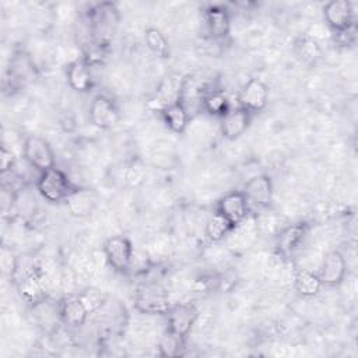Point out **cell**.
<instances>
[{"mask_svg":"<svg viewBox=\"0 0 358 358\" xmlns=\"http://www.w3.org/2000/svg\"><path fill=\"white\" fill-rule=\"evenodd\" d=\"M35 185L41 197L52 204L64 203L67 196L77 187L69 175L56 166L41 172Z\"/></svg>","mask_w":358,"mask_h":358,"instance_id":"1","label":"cell"},{"mask_svg":"<svg viewBox=\"0 0 358 358\" xmlns=\"http://www.w3.org/2000/svg\"><path fill=\"white\" fill-rule=\"evenodd\" d=\"M22 157L25 162L38 173L56 166L55 151L50 143L41 136H27L22 143Z\"/></svg>","mask_w":358,"mask_h":358,"instance_id":"2","label":"cell"},{"mask_svg":"<svg viewBox=\"0 0 358 358\" xmlns=\"http://www.w3.org/2000/svg\"><path fill=\"white\" fill-rule=\"evenodd\" d=\"M134 308L147 315H165L171 308L168 292L161 284H143L134 294Z\"/></svg>","mask_w":358,"mask_h":358,"instance_id":"3","label":"cell"},{"mask_svg":"<svg viewBox=\"0 0 358 358\" xmlns=\"http://www.w3.org/2000/svg\"><path fill=\"white\" fill-rule=\"evenodd\" d=\"M250 210L252 206L242 190H231L225 193L217 200L214 208V211L227 218L235 229L250 217Z\"/></svg>","mask_w":358,"mask_h":358,"instance_id":"4","label":"cell"},{"mask_svg":"<svg viewBox=\"0 0 358 358\" xmlns=\"http://www.w3.org/2000/svg\"><path fill=\"white\" fill-rule=\"evenodd\" d=\"M108 264L117 273H126L130 268V263L134 255V246L131 241L124 235H115L105 241L102 246Z\"/></svg>","mask_w":358,"mask_h":358,"instance_id":"5","label":"cell"},{"mask_svg":"<svg viewBox=\"0 0 358 358\" xmlns=\"http://www.w3.org/2000/svg\"><path fill=\"white\" fill-rule=\"evenodd\" d=\"M165 316H166V330L186 340L190 331L193 330V326L196 324V320L199 317V309L196 308L194 303H190V302L176 303V305H171Z\"/></svg>","mask_w":358,"mask_h":358,"instance_id":"6","label":"cell"},{"mask_svg":"<svg viewBox=\"0 0 358 358\" xmlns=\"http://www.w3.org/2000/svg\"><path fill=\"white\" fill-rule=\"evenodd\" d=\"M88 117L95 127L101 130H108L117 124L120 119V112L116 102L110 96L105 94H96L90 103Z\"/></svg>","mask_w":358,"mask_h":358,"instance_id":"7","label":"cell"},{"mask_svg":"<svg viewBox=\"0 0 358 358\" xmlns=\"http://www.w3.org/2000/svg\"><path fill=\"white\" fill-rule=\"evenodd\" d=\"M268 96L270 91L267 84L257 77H252L238 92V106L246 109L252 115L259 113L267 106Z\"/></svg>","mask_w":358,"mask_h":358,"instance_id":"8","label":"cell"},{"mask_svg":"<svg viewBox=\"0 0 358 358\" xmlns=\"http://www.w3.org/2000/svg\"><path fill=\"white\" fill-rule=\"evenodd\" d=\"M322 14H323L324 25L333 34L343 32L355 25L352 3L347 0L327 1L322 8Z\"/></svg>","mask_w":358,"mask_h":358,"instance_id":"9","label":"cell"},{"mask_svg":"<svg viewBox=\"0 0 358 358\" xmlns=\"http://www.w3.org/2000/svg\"><path fill=\"white\" fill-rule=\"evenodd\" d=\"M309 227L306 222L299 221L289 224L280 229L275 236V250L282 259H291L303 245L308 236Z\"/></svg>","mask_w":358,"mask_h":358,"instance_id":"10","label":"cell"},{"mask_svg":"<svg viewBox=\"0 0 358 358\" xmlns=\"http://www.w3.org/2000/svg\"><path fill=\"white\" fill-rule=\"evenodd\" d=\"M201 21L208 36L214 41L228 38L231 32V14L227 7L220 4H210L203 10Z\"/></svg>","mask_w":358,"mask_h":358,"instance_id":"11","label":"cell"},{"mask_svg":"<svg viewBox=\"0 0 358 358\" xmlns=\"http://www.w3.org/2000/svg\"><path fill=\"white\" fill-rule=\"evenodd\" d=\"M323 287L334 288L343 284L347 275V262L340 250H330L324 255L316 271Z\"/></svg>","mask_w":358,"mask_h":358,"instance_id":"12","label":"cell"},{"mask_svg":"<svg viewBox=\"0 0 358 358\" xmlns=\"http://www.w3.org/2000/svg\"><path fill=\"white\" fill-rule=\"evenodd\" d=\"M249 200L250 206L266 210L271 206L274 197V186L273 180L268 175L260 173L252 176L243 186L242 190Z\"/></svg>","mask_w":358,"mask_h":358,"instance_id":"13","label":"cell"},{"mask_svg":"<svg viewBox=\"0 0 358 358\" xmlns=\"http://www.w3.org/2000/svg\"><path fill=\"white\" fill-rule=\"evenodd\" d=\"M59 320L71 329H78L85 324L90 310L78 294H71L62 298L57 303Z\"/></svg>","mask_w":358,"mask_h":358,"instance_id":"14","label":"cell"},{"mask_svg":"<svg viewBox=\"0 0 358 358\" xmlns=\"http://www.w3.org/2000/svg\"><path fill=\"white\" fill-rule=\"evenodd\" d=\"M98 199V193L94 189L77 186L64 200V206L71 217L87 218L95 211Z\"/></svg>","mask_w":358,"mask_h":358,"instance_id":"15","label":"cell"},{"mask_svg":"<svg viewBox=\"0 0 358 358\" xmlns=\"http://www.w3.org/2000/svg\"><path fill=\"white\" fill-rule=\"evenodd\" d=\"M252 122V113L241 106H231V109L220 117V133L228 140L234 141L239 138L249 129Z\"/></svg>","mask_w":358,"mask_h":358,"instance_id":"16","label":"cell"},{"mask_svg":"<svg viewBox=\"0 0 358 358\" xmlns=\"http://www.w3.org/2000/svg\"><path fill=\"white\" fill-rule=\"evenodd\" d=\"M66 80L69 87L78 94H87L94 88V76L88 62L84 59H76L67 64Z\"/></svg>","mask_w":358,"mask_h":358,"instance_id":"17","label":"cell"},{"mask_svg":"<svg viewBox=\"0 0 358 358\" xmlns=\"http://www.w3.org/2000/svg\"><path fill=\"white\" fill-rule=\"evenodd\" d=\"M159 115H161V119H162L164 124L166 126V129L175 134L185 133L190 123V119H192L190 112L183 105V102L179 99L161 108Z\"/></svg>","mask_w":358,"mask_h":358,"instance_id":"18","label":"cell"},{"mask_svg":"<svg viewBox=\"0 0 358 358\" xmlns=\"http://www.w3.org/2000/svg\"><path fill=\"white\" fill-rule=\"evenodd\" d=\"M18 291L21 296L32 305H38L48 299L45 284L35 270L24 274V277L18 281Z\"/></svg>","mask_w":358,"mask_h":358,"instance_id":"19","label":"cell"},{"mask_svg":"<svg viewBox=\"0 0 358 358\" xmlns=\"http://www.w3.org/2000/svg\"><path fill=\"white\" fill-rule=\"evenodd\" d=\"M294 53L301 63L309 67L316 66L323 59V49L319 41L309 36L308 34H303L295 39Z\"/></svg>","mask_w":358,"mask_h":358,"instance_id":"20","label":"cell"},{"mask_svg":"<svg viewBox=\"0 0 358 358\" xmlns=\"http://www.w3.org/2000/svg\"><path fill=\"white\" fill-rule=\"evenodd\" d=\"M231 102L227 96V94L222 90L218 88H207L203 99H201V109L214 117H222L229 109Z\"/></svg>","mask_w":358,"mask_h":358,"instance_id":"21","label":"cell"},{"mask_svg":"<svg viewBox=\"0 0 358 358\" xmlns=\"http://www.w3.org/2000/svg\"><path fill=\"white\" fill-rule=\"evenodd\" d=\"M294 288L298 295L303 298H312L322 291L323 284L316 271L299 268L294 275Z\"/></svg>","mask_w":358,"mask_h":358,"instance_id":"22","label":"cell"},{"mask_svg":"<svg viewBox=\"0 0 358 358\" xmlns=\"http://www.w3.org/2000/svg\"><path fill=\"white\" fill-rule=\"evenodd\" d=\"M235 231V227L218 213H213L204 224V236L208 242L217 243L224 241Z\"/></svg>","mask_w":358,"mask_h":358,"instance_id":"23","label":"cell"},{"mask_svg":"<svg viewBox=\"0 0 358 358\" xmlns=\"http://www.w3.org/2000/svg\"><path fill=\"white\" fill-rule=\"evenodd\" d=\"M144 42L147 45V48L157 56L159 57H169L171 49H169V42L165 36V34L155 28V27H150L144 31Z\"/></svg>","mask_w":358,"mask_h":358,"instance_id":"24","label":"cell"},{"mask_svg":"<svg viewBox=\"0 0 358 358\" xmlns=\"http://www.w3.org/2000/svg\"><path fill=\"white\" fill-rule=\"evenodd\" d=\"M185 341L186 340L166 330L159 340L158 352L161 357H178L182 354V350L185 348Z\"/></svg>","mask_w":358,"mask_h":358,"instance_id":"25","label":"cell"},{"mask_svg":"<svg viewBox=\"0 0 358 358\" xmlns=\"http://www.w3.org/2000/svg\"><path fill=\"white\" fill-rule=\"evenodd\" d=\"M78 295L83 299V302L85 303L90 313L99 310L103 306V303L106 302V295L94 287H88V288L83 289L81 292H78Z\"/></svg>","mask_w":358,"mask_h":358,"instance_id":"26","label":"cell"},{"mask_svg":"<svg viewBox=\"0 0 358 358\" xmlns=\"http://www.w3.org/2000/svg\"><path fill=\"white\" fill-rule=\"evenodd\" d=\"M0 266H1V271H3L4 275H8V277L14 278L17 271H18L20 260L11 249L3 246L1 253H0Z\"/></svg>","mask_w":358,"mask_h":358,"instance_id":"27","label":"cell"},{"mask_svg":"<svg viewBox=\"0 0 358 358\" xmlns=\"http://www.w3.org/2000/svg\"><path fill=\"white\" fill-rule=\"evenodd\" d=\"M14 165H15V155H14L13 150L8 148L6 144H3L1 150H0V171H1V175H6V173L11 172Z\"/></svg>","mask_w":358,"mask_h":358,"instance_id":"28","label":"cell"}]
</instances>
